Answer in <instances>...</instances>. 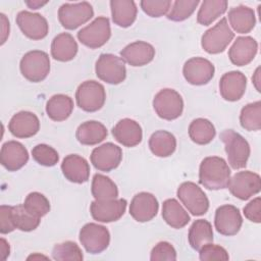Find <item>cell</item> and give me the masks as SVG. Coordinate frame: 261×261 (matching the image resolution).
Masks as SVG:
<instances>
[{
  "instance_id": "f907efd6",
  "label": "cell",
  "mask_w": 261,
  "mask_h": 261,
  "mask_svg": "<svg viewBox=\"0 0 261 261\" xmlns=\"http://www.w3.org/2000/svg\"><path fill=\"white\" fill-rule=\"evenodd\" d=\"M259 71H260V67H258L254 73V75L252 76V81L255 85V88L257 89L258 92H260V87H259V83H260V79H259Z\"/></svg>"
},
{
  "instance_id": "52a82bcc",
  "label": "cell",
  "mask_w": 261,
  "mask_h": 261,
  "mask_svg": "<svg viewBox=\"0 0 261 261\" xmlns=\"http://www.w3.org/2000/svg\"><path fill=\"white\" fill-rule=\"evenodd\" d=\"M153 108L160 118L174 120L184 111V100L175 90L168 88L162 89L153 99Z\"/></svg>"
},
{
  "instance_id": "8d00e7d4",
  "label": "cell",
  "mask_w": 261,
  "mask_h": 261,
  "mask_svg": "<svg viewBox=\"0 0 261 261\" xmlns=\"http://www.w3.org/2000/svg\"><path fill=\"white\" fill-rule=\"evenodd\" d=\"M240 122L246 130H259L261 128V102L256 101L244 106L241 110Z\"/></svg>"
},
{
  "instance_id": "74e56055",
  "label": "cell",
  "mask_w": 261,
  "mask_h": 261,
  "mask_svg": "<svg viewBox=\"0 0 261 261\" xmlns=\"http://www.w3.org/2000/svg\"><path fill=\"white\" fill-rule=\"evenodd\" d=\"M12 218L15 228L22 231L35 230L41 222V218L31 214L23 204L12 206Z\"/></svg>"
},
{
  "instance_id": "d590c367",
  "label": "cell",
  "mask_w": 261,
  "mask_h": 261,
  "mask_svg": "<svg viewBox=\"0 0 261 261\" xmlns=\"http://www.w3.org/2000/svg\"><path fill=\"white\" fill-rule=\"evenodd\" d=\"M227 9L226 0H204L197 14V21L202 25L211 24Z\"/></svg>"
},
{
  "instance_id": "2e32d148",
  "label": "cell",
  "mask_w": 261,
  "mask_h": 261,
  "mask_svg": "<svg viewBox=\"0 0 261 261\" xmlns=\"http://www.w3.org/2000/svg\"><path fill=\"white\" fill-rule=\"evenodd\" d=\"M242 224L243 218L239 208L236 206L225 204L216 209L214 225L220 234L234 236L240 231Z\"/></svg>"
},
{
  "instance_id": "6da1fadb",
  "label": "cell",
  "mask_w": 261,
  "mask_h": 261,
  "mask_svg": "<svg viewBox=\"0 0 261 261\" xmlns=\"http://www.w3.org/2000/svg\"><path fill=\"white\" fill-rule=\"evenodd\" d=\"M230 173V168L223 158L218 156L206 157L200 164L199 182L208 190L226 189Z\"/></svg>"
},
{
  "instance_id": "cb8c5ba5",
  "label": "cell",
  "mask_w": 261,
  "mask_h": 261,
  "mask_svg": "<svg viewBox=\"0 0 261 261\" xmlns=\"http://www.w3.org/2000/svg\"><path fill=\"white\" fill-rule=\"evenodd\" d=\"M114 139L124 147H135L142 142V127L134 119L123 118L119 120L112 128Z\"/></svg>"
},
{
  "instance_id": "681fc988",
  "label": "cell",
  "mask_w": 261,
  "mask_h": 261,
  "mask_svg": "<svg viewBox=\"0 0 261 261\" xmlns=\"http://www.w3.org/2000/svg\"><path fill=\"white\" fill-rule=\"evenodd\" d=\"M10 254V247L7 241L3 238L0 240V259L1 260H6L7 257Z\"/></svg>"
},
{
  "instance_id": "ba28073f",
  "label": "cell",
  "mask_w": 261,
  "mask_h": 261,
  "mask_svg": "<svg viewBox=\"0 0 261 261\" xmlns=\"http://www.w3.org/2000/svg\"><path fill=\"white\" fill-rule=\"evenodd\" d=\"M177 198L191 214L204 215L209 209V200L202 189L193 181H185L176 191Z\"/></svg>"
},
{
  "instance_id": "ffe728a7",
  "label": "cell",
  "mask_w": 261,
  "mask_h": 261,
  "mask_svg": "<svg viewBox=\"0 0 261 261\" xmlns=\"http://www.w3.org/2000/svg\"><path fill=\"white\" fill-rule=\"evenodd\" d=\"M247 87L246 75L238 70H232L224 73L219 81V92L221 97L229 102L240 100Z\"/></svg>"
},
{
  "instance_id": "f6af8a7d",
  "label": "cell",
  "mask_w": 261,
  "mask_h": 261,
  "mask_svg": "<svg viewBox=\"0 0 261 261\" xmlns=\"http://www.w3.org/2000/svg\"><path fill=\"white\" fill-rule=\"evenodd\" d=\"M151 261H174L176 260V251L168 242L157 243L150 255Z\"/></svg>"
},
{
  "instance_id": "5b68a950",
  "label": "cell",
  "mask_w": 261,
  "mask_h": 261,
  "mask_svg": "<svg viewBox=\"0 0 261 261\" xmlns=\"http://www.w3.org/2000/svg\"><path fill=\"white\" fill-rule=\"evenodd\" d=\"M105 100V88L102 84L96 81L83 82L76 89V104L86 112H95L100 110L104 106Z\"/></svg>"
},
{
  "instance_id": "f546056e",
  "label": "cell",
  "mask_w": 261,
  "mask_h": 261,
  "mask_svg": "<svg viewBox=\"0 0 261 261\" xmlns=\"http://www.w3.org/2000/svg\"><path fill=\"white\" fill-rule=\"evenodd\" d=\"M162 218L172 228L179 229L186 226L191 217L179 202L173 198L167 199L162 204Z\"/></svg>"
},
{
  "instance_id": "83f0119b",
  "label": "cell",
  "mask_w": 261,
  "mask_h": 261,
  "mask_svg": "<svg viewBox=\"0 0 261 261\" xmlns=\"http://www.w3.org/2000/svg\"><path fill=\"white\" fill-rule=\"evenodd\" d=\"M110 8L113 22L120 28L130 27L137 18L138 8L133 0H111Z\"/></svg>"
},
{
  "instance_id": "b9f144b4",
  "label": "cell",
  "mask_w": 261,
  "mask_h": 261,
  "mask_svg": "<svg viewBox=\"0 0 261 261\" xmlns=\"http://www.w3.org/2000/svg\"><path fill=\"white\" fill-rule=\"evenodd\" d=\"M32 156L34 160L43 166H54L59 161V155L57 151L49 145L39 144L32 150Z\"/></svg>"
},
{
  "instance_id": "c3c4849f",
  "label": "cell",
  "mask_w": 261,
  "mask_h": 261,
  "mask_svg": "<svg viewBox=\"0 0 261 261\" xmlns=\"http://www.w3.org/2000/svg\"><path fill=\"white\" fill-rule=\"evenodd\" d=\"M1 16V45H3L7 39V37L9 36V21L7 20L5 14L1 13L0 14Z\"/></svg>"
},
{
  "instance_id": "7402d4cb",
  "label": "cell",
  "mask_w": 261,
  "mask_h": 261,
  "mask_svg": "<svg viewBox=\"0 0 261 261\" xmlns=\"http://www.w3.org/2000/svg\"><path fill=\"white\" fill-rule=\"evenodd\" d=\"M258 51L257 41L250 37H238L228 50V57L232 64L237 66H244L249 64Z\"/></svg>"
},
{
  "instance_id": "f1b7e54d",
  "label": "cell",
  "mask_w": 261,
  "mask_h": 261,
  "mask_svg": "<svg viewBox=\"0 0 261 261\" xmlns=\"http://www.w3.org/2000/svg\"><path fill=\"white\" fill-rule=\"evenodd\" d=\"M75 137L82 145L94 146L106 139L107 128L99 121L88 120L79 125Z\"/></svg>"
},
{
  "instance_id": "4316f807",
  "label": "cell",
  "mask_w": 261,
  "mask_h": 261,
  "mask_svg": "<svg viewBox=\"0 0 261 261\" xmlns=\"http://www.w3.org/2000/svg\"><path fill=\"white\" fill-rule=\"evenodd\" d=\"M227 17L233 31L239 34L250 33L256 24L255 12L248 6L239 5L230 8Z\"/></svg>"
},
{
  "instance_id": "7a4b0ae2",
  "label": "cell",
  "mask_w": 261,
  "mask_h": 261,
  "mask_svg": "<svg viewBox=\"0 0 261 261\" xmlns=\"http://www.w3.org/2000/svg\"><path fill=\"white\" fill-rule=\"evenodd\" d=\"M220 140L224 144L229 165L233 169L246 167L251 149L247 140L233 129H225L220 134Z\"/></svg>"
},
{
  "instance_id": "f35d334b",
  "label": "cell",
  "mask_w": 261,
  "mask_h": 261,
  "mask_svg": "<svg viewBox=\"0 0 261 261\" xmlns=\"http://www.w3.org/2000/svg\"><path fill=\"white\" fill-rule=\"evenodd\" d=\"M52 258L57 261H82L83 252L77 244L71 241L56 244L52 250Z\"/></svg>"
},
{
  "instance_id": "836d02e7",
  "label": "cell",
  "mask_w": 261,
  "mask_h": 261,
  "mask_svg": "<svg viewBox=\"0 0 261 261\" xmlns=\"http://www.w3.org/2000/svg\"><path fill=\"white\" fill-rule=\"evenodd\" d=\"M91 192L95 200L98 201L112 200L118 197V189L115 182L110 177L101 173L94 174Z\"/></svg>"
},
{
  "instance_id": "4dcf8cb0",
  "label": "cell",
  "mask_w": 261,
  "mask_h": 261,
  "mask_svg": "<svg viewBox=\"0 0 261 261\" xmlns=\"http://www.w3.org/2000/svg\"><path fill=\"white\" fill-rule=\"evenodd\" d=\"M73 110L72 99L64 94L52 96L46 103V113L54 121H63L67 119Z\"/></svg>"
},
{
  "instance_id": "7dc6e473",
  "label": "cell",
  "mask_w": 261,
  "mask_h": 261,
  "mask_svg": "<svg viewBox=\"0 0 261 261\" xmlns=\"http://www.w3.org/2000/svg\"><path fill=\"white\" fill-rule=\"evenodd\" d=\"M245 217L255 223L261 222V199L257 197L250 201L243 209Z\"/></svg>"
},
{
  "instance_id": "5bb4252c",
  "label": "cell",
  "mask_w": 261,
  "mask_h": 261,
  "mask_svg": "<svg viewBox=\"0 0 261 261\" xmlns=\"http://www.w3.org/2000/svg\"><path fill=\"white\" fill-rule=\"evenodd\" d=\"M91 163L99 171H111L118 167L122 159V150L113 143H105L96 147L91 153Z\"/></svg>"
},
{
  "instance_id": "ab89813d",
  "label": "cell",
  "mask_w": 261,
  "mask_h": 261,
  "mask_svg": "<svg viewBox=\"0 0 261 261\" xmlns=\"http://www.w3.org/2000/svg\"><path fill=\"white\" fill-rule=\"evenodd\" d=\"M23 206L31 214L39 218H42L50 211L49 200L39 192L30 193L24 199Z\"/></svg>"
},
{
  "instance_id": "8fae6325",
  "label": "cell",
  "mask_w": 261,
  "mask_h": 261,
  "mask_svg": "<svg viewBox=\"0 0 261 261\" xmlns=\"http://www.w3.org/2000/svg\"><path fill=\"white\" fill-rule=\"evenodd\" d=\"M79 239L88 253L99 254L108 248L110 233L104 225L90 222L81 228Z\"/></svg>"
},
{
  "instance_id": "816d5d0a",
  "label": "cell",
  "mask_w": 261,
  "mask_h": 261,
  "mask_svg": "<svg viewBox=\"0 0 261 261\" xmlns=\"http://www.w3.org/2000/svg\"><path fill=\"white\" fill-rule=\"evenodd\" d=\"M48 1L45 2H41V1H32V2H27V5L30 6L32 9H39L40 7H42L43 5L47 4Z\"/></svg>"
},
{
  "instance_id": "bcb514c9",
  "label": "cell",
  "mask_w": 261,
  "mask_h": 261,
  "mask_svg": "<svg viewBox=\"0 0 261 261\" xmlns=\"http://www.w3.org/2000/svg\"><path fill=\"white\" fill-rule=\"evenodd\" d=\"M15 229L12 218V206H0V232L2 234L9 233Z\"/></svg>"
},
{
  "instance_id": "30bf717a",
  "label": "cell",
  "mask_w": 261,
  "mask_h": 261,
  "mask_svg": "<svg viewBox=\"0 0 261 261\" xmlns=\"http://www.w3.org/2000/svg\"><path fill=\"white\" fill-rule=\"evenodd\" d=\"M94 16L92 5L87 2L64 3L58 9V19L66 30H75Z\"/></svg>"
},
{
  "instance_id": "484cf974",
  "label": "cell",
  "mask_w": 261,
  "mask_h": 261,
  "mask_svg": "<svg viewBox=\"0 0 261 261\" xmlns=\"http://www.w3.org/2000/svg\"><path fill=\"white\" fill-rule=\"evenodd\" d=\"M79 50V46L74 38L68 33H61L57 35L51 43L52 57L61 62L72 60Z\"/></svg>"
},
{
  "instance_id": "ee69618b",
  "label": "cell",
  "mask_w": 261,
  "mask_h": 261,
  "mask_svg": "<svg viewBox=\"0 0 261 261\" xmlns=\"http://www.w3.org/2000/svg\"><path fill=\"white\" fill-rule=\"evenodd\" d=\"M199 258L201 261H226L229 259V256L223 247L209 243L199 250Z\"/></svg>"
},
{
  "instance_id": "3957f363",
  "label": "cell",
  "mask_w": 261,
  "mask_h": 261,
  "mask_svg": "<svg viewBox=\"0 0 261 261\" xmlns=\"http://www.w3.org/2000/svg\"><path fill=\"white\" fill-rule=\"evenodd\" d=\"M19 69L24 79L32 83L44 81L50 71V59L46 52L33 50L27 52L19 63Z\"/></svg>"
},
{
  "instance_id": "1f68e13d",
  "label": "cell",
  "mask_w": 261,
  "mask_h": 261,
  "mask_svg": "<svg viewBox=\"0 0 261 261\" xmlns=\"http://www.w3.org/2000/svg\"><path fill=\"white\" fill-rule=\"evenodd\" d=\"M149 148L157 157H168L176 149V139L167 130H157L149 139Z\"/></svg>"
},
{
  "instance_id": "4fadbf2b",
  "label": "cell",
  "mask_w": 261,
  "mask_h": 261,
  "mask_svg": "<svg viewBox=\"0 0 261 261\" xmlns=\"http://www.w3.org/2000/svg\"><path fill=\"white\" fill-rule=\"evenodd\" d=\"M215 67L211 61L203 57H193L187 60L182 67L186 81L194 86L208 84L214 76Z\"/></svg>"
},
{
  "instance_id": "8992f818",
  "label": "cell",
  "mask_w": 261,
  "mask_h": 261,
  "mask_svg": "<svg viewBox=\"0 0 261 261\" xmlns=\"http://www.w3.org/2000/svg\"><path fill=\"white\" fill-rule=\"evenodd\" d=\"M95 71L98 79L110 85H118L126 77L124 61L121 57L110 53H103L99 56Z\"/></svg>"
},
{
  "instance_id": "44dd1931",
  "label": "cell",
  "mask_w": 261,
  "mask_h": 261,
  "mask_svg": "<svg viewBox=\"0 0 261 261\" xmlns=\"http://www.w3.org/2000/svg\"><path fill=\"white\" fill-rule=\"evenodd\" d=\"M8 129L16 138H31L39 132L40 121L38 116L33 112L19 111L11 117L8 123Z\"/></svg>"
},
{
  "instance_id": "d6986e66",
  "label": "cell",
  "mask_w": 261,
  "mask_h": 261,
  "mask_svg": "<svg viewBox=\"0 0 261 261\" xmlns=\"http://www.w3.org/2000/svg\"><path fill=\"white\" fill-rule=\"evenodd\" d=\"M29 161V152L19 142L8 141L4 143L0 151V162L8 171H16Z\"/></svg>"
},
{
  "instance_id": "9a60e30c",
  "label": "cell",
  "mask_w": 261,
  "mask_h": 261,
  "mask_svg": "<svg viewBox=\"0 0 261 261\" xmlns=\"http://www.w3.org/2000/svg\"><path fill=\"white\" fill-rule=\"evenodd\" d=\"M127 202L125 199H112L105 201L95 200L91 203L90 212L92 217L104 223L119 220L126 210Z\"/></svg>"
},
{
  "instance_id": "7bdbcfd3",
  "label": "cell",
  "mask_w": 261,
  "mask_h": 261,
  "mask_svg": "<svg viewBox=\"0 0 261 261\" xmlns=\"http://www.w3.org/2000/svg\"><path fill=\"white\" fill-rule=\"evenodd\" d=\"M140 4L147 15L151 17H160L168 13L172 3L169 0H143Z\"/></svg>"
},
{
  "instance_id": "ac0fdd59",
  "label": "cell",
  "mask_w": 261,
  "mask_h": 261,
  "mask_svg": "<svg viewBox=\"0 0 261 261\" xmlns=\"http://www.w3.org/2000/svg\"><path fill=\"white\" fill-rule=\"evenodd\" d=\"M159 204L156 197L147 192H141L134 196L129 204V214L138 222L152 220L158 212Z\"/></svg>"
},
{
  "instance_id": "e0dca14e",
  "label": "cell",
  "mask_w": 261,
  "mask_h": 261,
  "mask_svg": "<svg viewBox=\"0 0 261 261\" xmlns=\"http://www.w3.org/2000/svg\"><path fill=\"white\" fill-rule=\"evenodd\" d=\"M15 20L22 34L31 40H42L48 35L49 24L40 13L22 10L17 13Z\"/></svg>"
},
{
  "instance_id": "60d3db41",
  "label": "cell",
  "mask_w": 261,
  "mask_h": 261,
  "mask_svg": "<svg viewBox=\"0 0 261 261\" xmlns=\"http://www.w3.org/2000/svg\"><path fill=\"white\" fill-rule=\"evenodd\" d=\"M200 2L198 0H176L171 4L167 18L172 21H182L189 18Z\"/></svg>"
},
{
  "instance_id": "277c9868",
  "label": "cell",
  "mask_w": 261,
  "mask_h": 261,
  "mask_svg": "<svg viewBox=\"0 0 261 261\" xmlns=\"http://www.w3.org/2000/svg\"><path fill=\"white\" fill-rule=\"evenodd\" d=\"M233 38L234 33L229 28L227 19L222 17L214 27L203 34L201 46L209 54H218L226 49Z\"/></svg>"
},
{
  "instance_id": "603a6c76",
  "label": "cell",
  "mask_w": 261,
  "mask_h": 261,
  "mask_svg": "<svg viewBox=\"0 0 261 261\" xmlns=\"http://www.w3.org/2000/svg\"><path fill=\"white\" fill-rule=\"evenodd\" d=\"M122 60L132 66H144L155 57L154 47L144 41H136L125 46L120 51Z\"/></svg>"
},
{
  "instance_id": "d4e9b609",
  "label": "cell",
  "mask_w": 261,
  "mask_h": 261,
  "mask_svg": "<svg viewBox=\"0 0 261 261\" xmlns=\"http://www.w3.org/2000/svg\"><path fill=\"white\" fill-rule=\"evenodd\" d=\"M61 170L65 178L74 184H84L90 176L88 161L77 154L65 156L61 163Z\"/></svg>"
},
{
  "instance_id": "9c48e42d",
  "label": "cell",
  "mask_w": 261,
  "mask_h": 261,
  "mask_svg": "<svg viewBox=\"0 0 261 261\" xmlns=\"http://www.w3.org/2000/svg\"><path fill=\"white\" fill-rule=\"evenodd\" d=\"M110 37V21L105 16L96 17L90 24L83 28L77 33L79 41L91 49L102 47L108 42Z\"/></svg>"
},
{
  "instance_id": "d6a6232c",
  "label": "cell",
  "mask_w": 261,
  "mask_h": 261,
  "mask_svg": "<svg viewBox=\"0 0 261 261\" xmlns=\"http://www.w3.org/2000/svg\"><path fill=\"white\" fill-rule=\"evenodd\" d=\"M188 240L191 247L199 251L206 244L213 242V229L212 225L206 219L195 220L188 233Z\"/></svg>"
},
{
  "instance_id": "e575fe53",
  "label": "cell",
  "mask_w": 261,
  "mask_h": 261,
  "mask_svg": "<svg viewBox=\"0 0 261 261\" xmlns=\"http://www.w3.org/2000/svg\"><path fill=\"white\" fill-rule=\"evenodd\" d=\"M213 123L206 118H196L189 125L190 139L198 145L209 144L215 137Z\"/></svg>"
},
{
  "instance_id": "7c38bea8",
  "label": "cell",
  "mask_w": 261,
  "mask_h": 261,
  "mask_svg": "<svg viewBox=\"0 0 261 261\" xmlns=\"http://www.w3.org/2000/svg\"><path fill=\"white\" fill-rule=\"evenodd\" d=\"M228 189L232 196L240 200H248L261 190V177L258 173L245 170L230 177Z\"/></svg>"
}]
</instances>
